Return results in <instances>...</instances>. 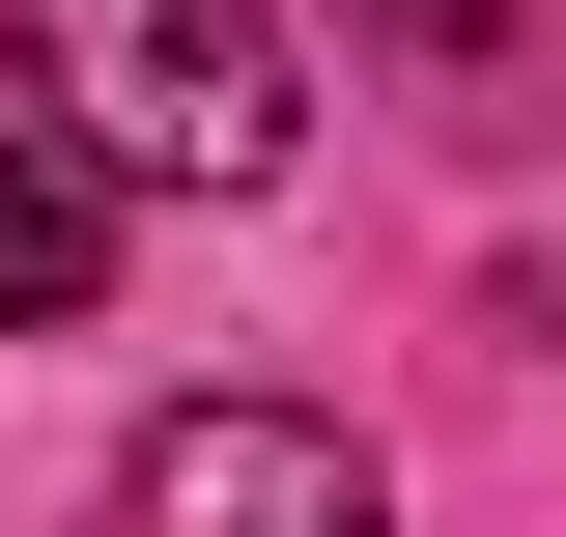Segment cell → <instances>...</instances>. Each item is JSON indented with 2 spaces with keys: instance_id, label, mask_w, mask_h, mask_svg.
Returning <instances> with one entry per match:
<instances>
[{
  "instance_id": "obj_1",
  "label": "cell",
  "mask_w": 566,
  "mask_h": 537,
  "mask_svg": "<svg viewBox=\"0 0 566 537\" xmlns=\"http://www.w3.org/2000/svg\"><path fill=\"white\" fill-rule=\"evenodd\" d=\"M0 29H29V85H57L114 170L255 199L283 141H312V85H283V29H255V0H0ZM85 141H57V170H85Z\"/></svg>"
},
{
  "instance_id": "obj_2",
  "label": "cell",
  "mask_w": 566,
  "mask_h": 537,
  "mask_svg": "<svg viewBox=\"0 0 566 537\" xmlns=\"http://www.w3.org/2000/svg\"><path fill=\"white\" fill-rule=\"evenodd\" d=\"M114 537H397V481L340 424H283V397H170L142 481H114Z\"/></svg>"
},
{
  "instance_id": "obj_3",
  "label": "cell",
  "mask_w": 566,
  "mask_h": 537,
  "mask_svg": "<svg viewBox=\"0 0 566 537\" xmlns=\"http://www.w3.org/2000/svg\"><path fill=\"white\" fill-rule=\"evenodd\" d=\"M114 312V170H57V141H0V339Z\"/></svg>"
},
{
  "instance_id": "obj_4",
  "label": "cell",
  "mask_w": 566,
  "mask_h": 537,
  "mask_svg": "<svg viewBox=\"0 0 566 537\" xmlns=\"http://www.w3.org/2000/svg\"><path fill=\"white\" fill-rule=\"evenodd\" d=\"M368 29H397V57H453V85L510 57V0H368Z\"/></svg>"
}]
</instances>
